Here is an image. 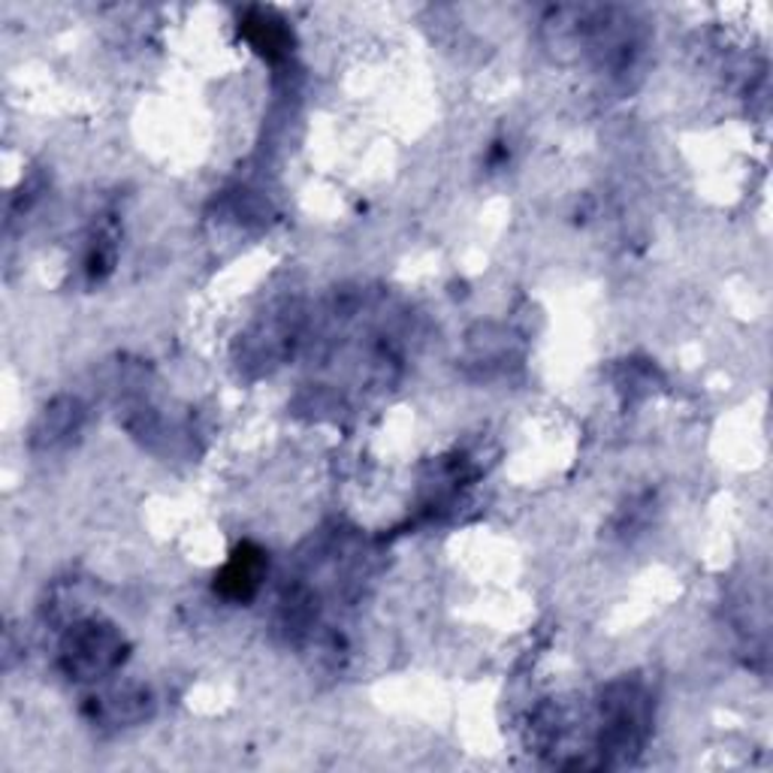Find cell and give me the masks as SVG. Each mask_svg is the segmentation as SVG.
I'll return each mask as SVG.
<instances>
[{"mask_svg":"<svg viewBox=\"0 0 773 773\" xmlns=\"http://www.w3.org/2000/svg\"><path fill=\"white\" fill-rule=\"evenodd\" d=\"M122 656V638L115 635L113 626H101V623H82L64 640V665L79 680H94L101 673L113 671Z\"/></svg>","mask_w":773,"mask_h":773,"instance_id":"1","label":"cell"},{"mask_svg":"<svg viewBox=\"0 0 773 773\" xmlns=\"http://www.w3.org/2000/svg\"><path fill=\"white\" fill-rule=\"evenodd\" d=\"M260 577H263V553L254 547H242L236 553L224 574L218 577V589L230 598H251L258 593Z\"/></svg>","mask_w":773,"mask_h":773,"instance_id":"2","label":"cell"},{"mask_svg":"<svg viewBox=\"0 0 773 773\" xmlns=\"http://www.w3.org/2000/svg\"><path fill=\"white\" fill-rule=\"evenodd\" d=\"M97 713L113 725H130L148 713V696L146 692H115L109 698H101Z\"/></svg>","mask_w":773,"mask_h":773,"instance_id":"3","label":"cell"},{"mask_svg":"<svg viewBox=\"0 0 773 773\" xmlns=\"http://www.w3.org/2000/svg\"><path fill=\"white\" fill-rule=\"evenodd\" d=\"M251 24L258 28L254 45H258L260 52L275 55V52H281V49H284V31H281L279 22H272V19H267V15H260L258 22H251Z\"/></svg>","mask_w":773,"mask_h":773,"instance_id":"4","label":"cell"}]
</instances>
